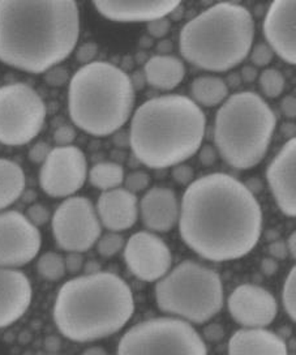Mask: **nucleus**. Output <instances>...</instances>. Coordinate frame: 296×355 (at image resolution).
<instances>
[{
    "label": "nucleus",
    "instance_id": "39448f33",
    "mask_svg": "<svg viewBox=\"0 0 296 355\" xmlns=\"http://www.w3.org/2000/svg\"><path fill=\"white\" fill-rule=\"evenodd\" d=\"M253 37L251 12L238 3L220 1L186 22L179 46L188 63L211 72H226L250 55Z\"/></svg>",
    "mask_w": 296,
    "mask_h": 355
},
{
    "label": "nucleus",
    "instance_id": "c85d7f7f",
    "mask_svg": "<svg viewBox=\"0 0 296 355\" xmlns=\"http://www.w3.org/2000/svg\"><path fill=\"white\" fill-rule=\"evenodd\" d=\"M296 269L295 266L290 270L288 276L286 278L284 291H282V302L287 315L291 318L293 322L296 320Z\"/></svg>",
    "mask_w": 296,
    "mask_h": 355
},
{
    "label": "nucleus",
    "instance_id": "052dcab7",
    "mask_svg": "<svg viewBox=\"0 0 296 355\" xmlns=\"http://www.w3.org/2000/svg\"><path fill=\"white\" fill-rule=\"evenodd\" d=\"M140 47L143 49V50H146V49H150V47H153V38L152 37H149V35H143L141 38H140Z\"/></svg>",
    "mask_w": 296,
    "mask_h": 355
},
{
    "label": "nucleus",
    "instance_id": "72a5a7b5",
    "mask_svg": "<svg viewBox=\"0 0 296 355\" xmlns=\"http://www.w3.org/2000/svg\"><path fill=\"white\" fill-rule=\"evenodd\" d=\"M26 218L32 222L35 227H38L50 221V211L42 204H33L32 207L28 208Z\"/></svg>",
    "mask_w": 296,
    "mask_h": 355
},
{
    "label": "nucleus",
    "instance_id": "b1692460",
    "mask_svg": "<svg viewBox=\"0 0 296 355\" xmlns=\"http://www.w3.org/2000/svg\"><path fill=\"white\" fill-rule=\"evenodd\" d=\"M25 189L22 167L7 158H0V211L11 207Z\"/></svg>",
    "mask_w": 296,
    "mask_h": 355
},
{
    "label": "nucleus",
    "instance_id": "ddd939ff",
    "mask_svg": "<svg viewBox=\"0 0 296 355\" xmlns=\"http://www.w3.org/2000/svg\"><path fill=\"white\" fill-rule=\"evenodd\" d=\"M38 227L17 211H0V266L16 269L31 263L41 250Z\"/></svg>",
    "mask_w": 296,
    "mask_h": 355
},
{
    "label": "nucleus",
    "instance_id": "a18cd8bd",
    "mask_svg": "<svg viewBox=\"0 0 296 355\" xmlns=\"http://www.w3.org/2000/svg\"><path fill=\"white\" fill-rule=\"evenodd\" d=\"M130 80H131L132 87H133L134 92L143 90L145 88V85H146V78H145L143 69L133 71L131 76H130Z\"/></svg>",
    "mask_w": 296,
    "mask_h": 355
},
{
    "label": "nucleus",
    "instance_id": "2eb2a0df",
    "mask_svg": "<svg viewBox=\"0 0 296 355\" xmlns=\"http://www.w3.org/2000/svg\"><path fill=\"white\" fill-rule=\"evenodd\" d=\"M227 306L232 319L244 328H265L275 322L278 313L275 295L252 284L235 288L229 297Z\"/></svg>",
    "mask_w": 296,
    "mask_h": 355
},
{
    "label": "nucleus",
    "instance_id": "de8ad7c7",
    "mask_svg": "<svg viewBox=\"0 0 296 355\" xmlns=\"http://www.w3.org/2000/svg\"><path fill=\"white\" fill-rule=\"evenodd\" d=\"M241 81L244 83H253L256 78H259V71L254 66L251 64H247V66L243 67L241 71Z\"/></svg>",
    "mask_w": 296,
    "mask_h": 355
},
{
    "label": "nucleus",
    "instance_id": "1a4fd4ad",
    "mask_svg": "<svg viewBox=\"0 0 296 355\" xmlns=\"http://www.w3.org/2000/svg\"><path fill=\"white\" fill-rule=\"evenodd\" d=\"M118 355H208V350L189 322L157 318L132 327L121 337Z\"/></svg>",
    "mask_w": 296,
    "mask_h": 355
},
{
    "label": "nucleus",
    "instance_id": "4468645a",
    "mask_svg": "<svg viewBox=\"0 0 296 355\" xmlns=\"http://www.w3.org/2000/svg\"><path fill=\"white\" fill-rule=\"evenodd\" d=\"M124 260L132 275L145 282H155L165 277L173 264L168 245L150 232L132 235L125 244Z\"/></svg>",
    "mask_w": 296,
    "mask_h": 355
},
{
    "label": "nucleus",
    "instance_id": "bb28decb",
    "mask_svg": "<svg viewBox=\"0 0 296 355\" xmlns=\"http://www.w3.org/2000/svg\"><path fill=\"white\" fill-rule=\"evenodd\" d=\"M37 270L49 281H59L66 275L64 257L56 252H46L37 263Z\"/></svg>",
    "mask_w": 296,
    "mask_h": 355
},
{
    "label": "nucleus",
    "instance_id": "412c9836",
    "mask_svg": "<svg viewBox=\"0 0 296 355\" xmlns=\"http://www.w3.org/2000/svg\"><path fill=\"white\" fill-rule=\"evenodd\" d=\"M140 211L143 225L149 230L168 233L179 221L180 204L173 189L154 187L143 195Z\"/></svg>",
    "mask_w": 296,
    "mask_h": 355
},
{
    "label": "nucleus",
    "instance_id": "ea45409f",
    "mask_svg": "<svg viewBox=\"0 0 296 355\" xmlns=\"http://www.w3.org/2000/svg\"><path fill=\"white\" fill-rule=\"evenodd\" d=\"M64 264L69 273H78L84 266V256L80 252H69L64 257Z\"/></svg>",
    "mask_w": 296,
    "mask_h": 355
},
{
    "label": "nucleus",
    "instance_id": "0eeeda50",
    "mask_svg": "<svg viewBox=\"0 0 296 355\" xmlns=\"http://www.w3.org/2000/svg\"><path fill=\"white\" fill-rule=\"evenodd\" d=\"M275 125V111L259 94L235 93L216 114L213 130L216 149L231 167L252 168L268 153Z\"/></svg>",
    "mask_w": 296,
    "mask_h": 355
},
{
    "label": "nucleus",
    "instance_id": "c03bdc74",
    "mask_svg": "<svg viewBox=\"0 0 296 355\" xmlns=\"http://www.w3.org/2000/svg\"><path fill=\"white\" fill-rule=\"evenodd\" d=\"M281 111L287 119H295L296 116V100L295 96L290 94L286 96L281 102Z\"/></svg>",
    "mask_w": 296,
    "mask_h": 355
},
{
    "label": "nucleus",
    "instance_id": "cd10ccee",
    "mask_svg": "<svg viewBox=\"0 0 296 355\" xmlns=\"http://www.w3.org/2000/svg\"><path fill=\"white\" fill-rule=\"evenodd\" d=\"M284 73L275 68H266L260 73V88L269 98L279 97L285 90Z\"/></svg>",
    "mask_w": 296,
    "mask_h": 355
},
{
    "label": "nucleus",
    "instance_id": "a878e982",
    "mask_svg": "<svg viewBox=\"0 0 296 355\" xmlns=\"http://www.w3.org/2000/svg\"><path fill=\"white\" fill-rule=\"evenodd\" d=\"M89 180L96 189L103 192L119 189L124 182V168L116 162H99L90 168Z\"/></svg>",
    "mask_w": 296,
    "mask_h": 355
},
{
    "label": "nucleus",
    "instance_id": "9d476101",
    "mask_svg": "<svg viewBox=\"0 0 296 355\" xmlns=\"http://www.w3.org/2000/svg\"><path fill=\"white\" fill-rule=\"evenodd\" d=\"M46 106L32 87L16 83L0 87V143L28 144L41 132Z\"/></svg>",
    "mask_w": 296,
    "mask_h": 355
},
{
    "label": "nucleus",
    "instance_id": "f257e3e1",
    "mask_svg": "<svg viewBox=\"0 0 296 355\" xmlns=\"http://www.w3.org/2000/svg\"><path fill=\"white\" fill-rule=\"evenodd\" d=\"M179 230L202 259L223 263L248 255L263 233V211L239 179L213 173L193 180L183 195Z\"/></svg>",
    "mask_w": 296,
    "mask_h": 355
},
{
    "label": "nucleus",
    "instance_id": "e433bc0d",
    "mask_svg": "<svg viewBox=\"0 0 296 355\" xmlns=\"http://www.w3.org/2000/svg\"><path fill=\"white\" fill-rule=\"evenodd\" d=\"M76 139V130L72 125H60L54 132V141L58 146H68Z\"/></svg>",
    "mask_w": 296,
    "mask_h": 355
},
{
    "label": "nucleus",
    "instance_id": "864d4df0",
    "mask_svg": "<svg viewBox=\"0 0 296 355\" xmlns=\"http://www.w3.org/2000/svg\"><path fill=\"white\" fill-rule=\"evenodd\" d=\"M281 132L284 133L288 140L295 139V123H284L281 127Z\"/></svg>",
    "mask_w": 296,
    "mask_h": 355
},
{
    "label": "nucleus",
    "instance_id": "a19ab883",
    "mask_svg": "<svg viewBox=\"0 0 296 355\" xmlns=\"http://www.w3.org/2000/svg\"><path fill=\"white\" fill-rule=\"evenodd\" d=\"M198 158H200V162L204 166H213L217 162L218 152H217V149L213 145H205V146H202L200 149Z\"/></svg>",
    "mask_w": 296,
    "mask_h": 355
},
{
    "label": "nucleus",
    "instance_id": "c756f323",
    "mask_svg": "<svg viewBox=\"0 0 296 355\" xmlns=\"http://www.w3.org/2000/svg\"><path fill=\"white\" fill-rule=\"evenodd\" d=\"M124 247V238L121 233H106L102 236H99L97 241V248H98L99 255L103 257H112V256L119 254Z\"/></svg>",
    "mask_w": 296,
    "mask_h": 355
},
{
    "label": "nucleus",
    "instance_id": "6e6d98bb",
    "mask_svg": "<svg viewBox=\"0 0 296 355\" xmlns=\"http://www.w3.org/2000/svg\"><path fill=\"white\" fill-rule=\"evenodd\" d=\"M296 234L293 233L290 236H288V239H287V242H286V245H287V250H288V255H291L293 259H295L296 256Z\"/></svg>",
    "mask_w": 296,
    "mask_h": 355
},
{
    "label": "nucleus",
    "instance_id": "f8f14e48",
    "mask_svg": "<svg viewBox=\"0 0 296 355\" xmlns=\"http://www.w3.org/2000/svg\"><path fill=\"white\" fill-rule=\"evenodd\" d=\"M88 164L82 150L73 145L51 149L40 171V186L51 198H68L82 189Z\"/></svg>",
    "mask_w": 296,
    "mask_h": 355
},
{
    "label": "nucleus",
    "instance_id": "58836bf2",
    "mask_svg": "<svg viewBox=\"0 0 296 355\" xmlns=\"http://www.w3.org/2000/svg\"><path fill=\"white\" fill-rule=\"evenodd\" d=\"M50 152H51L50 145L44 141H38L31 148L29 158L34 164H44L46 158L50 155Z\"/></svg>",
    "mask_w": 296,
    "mask_h": 355
},
{
    "label": "nucleus",
    "instance_id": "393cba45",
    "mask_svg": "<svg viewBox=\"0 0 296 355\" xmlns=\"http://www.w3.org/2000/svg\"><path fill=\"white\" fill-rule=\"evenodd\" d=\"M191 92L195 101L205 107H214L229 96V88L225 84V80L210 75L195 78Z\"/></svg>",
    "mask_w": 296,
    "mask_h": 355
},
{
    "label": "nucleus",
    "instance_id": "473e14b6",
    "mask_svg": "<svg viewBox=\"0 0 296 355\" xmlns=\"http://www.w3.org/2000/svg\"><path fill=\"white\" fill-rule=\"evenodd\" d=\"M69 80V73L64 67L55 66L44 72V81L50 87H63Z\"/></svg>",
    "mask_w": 296,
    "mask_h": 355
},
{
    "label": "nucleus",
    "instance_id": "8fccbe9b",
    "mask_svg": "<svg viewBox=\"0 0 296 355\" xmlns=\"http://www.w3.org/2000/svg\"><path fill=\"white\" fill-rule=\"evenodd\" d=\"M114 143L118 145L119 148H124V146L130 145V133L123 132V131L119 130L118 132H115Z\"/></svg>",
    "mask_w": 296,
    "mask_h": 355
},
{
    "label": "nucleus",
    "instance_id": "6e6552de",
    "mask_svg": "<svg viewBox=\"0 0 296 355\" xmlns=\"http://www.w3.org/2000/svg\"><path fill=\"white\" fill-rule=\"evenodd\" d=\"M159 310L186 322L204 324L223 306L220 275L208 266L186 260L161 278L155 286Z\"/></svg>",
    "mask_w": 296,
    "mask_h": 355
},
{
    "label": "nucleus",
    "instance_id": "c9c22d12",
    "mask_svg": "<svg viewBox=\"0 0 296 355\" xmlns=\"http://www.w3.org/2000/svg\"><path fill=\"white\" fill-rule=\"evenodd\" d=\"M98 53V46L96 42H85L81 44L76 51L77 62H80L81 64H89L92 62H94V58Z\"/></svg>",
    "mask_w": 296,
    "mask_h": 355
},
{
    "label": "nucleus",
    "instance_id": "680f3d73",
    "mask_svg": "<svg viewBox=\"0 0 296 355\" xmlns=\"http://www.w3.org/2000/svg\"><path fill=\"white\" fill-rule=\"evenodd\" d=\"M133 64H134V59H133L131 55H125L123 58V66H121V69H123L124 72H127V71H130V69L133 68Z\"/></svg>",
    "mask_w": 296,
    "mask_h": 355
},
{
    "label": "nucleus",
    "instance_id": "5fc2aeb1",
    "mask_svg": "<svg viewBox=\"0 0 296 355\" xmlns=\"http://www.w3.org/2000/svg\"><path fill=\"white\" fill-rule=\"evenodd\" d=\"M46 349L49 350V352H58L59 349H60V341H59V338L55 337V336H51V337H49L47 340H46Z\"/></svg>",
    "mask_w": 296,
    "mask_h": 355
},
{
    "label": "nucleus",
    "instance_id": "4c0bfd02",
    "mask_svg": "<svg viewBox=\"0 0 296 355\" xmlns=\"http://www.w3.org/2000/svg\"><path fill=\"white\" fill-rule=\"evenodd\" d=\"M171 29V20L167 17L157 19L154 21L148 22V33L152 38H164Z\"/></svg>",
    "mask_w": 296,
    "mask_h": 355
},
{
    "label": "nucleus",
    "instance_id": "20e7f679",
    "mask_svg": "<svg viewBox=\"0 0 296 355\" xmlns=\"http://www.w3.org/2000/svg\"><path fill=\"white\" fill-rule=\"evenodd\" d=\"M134 312L132 290L111 272L69 279L58 293L54 320L59 332L76 343H90L124 328Z\"/></svg>",
    "mask_w": 296,
    "mask_h": 355
},
{
    "label": "nucleus",
    "instance_id": "7ed1b4c3",
    "mask_svg": "<svg viewBox=\"0 0 296 355\" xmlns=\"http://www.w3.org/2000/svg\"><path fill=\"white\" fill-rule=\"evenodd\" d=\"M205 130V114L195 101L180 94L159 96L134 111L130 146L145 166L174 167L198 153Z\"/></svg>",
    "mask_w": 296,
    "mask_h": 355
},
{
    "label": "nucleus",
    "instance_id": "09e8293b",
    "mask_svg": "<svg viewBox=\"0 0 296 355\" xmlns=\"http://www.w3.org/2000/svg\"><path fill=\"white\" fill-rule=\"evenodd\" d=\"M174 49V44L170 40H161L157 44V53L158 55H168Z\"/></svg>",
    "mask_w": 296,
    "mask_h": 355
},
{
    "label": "nucleus",
    "instance_id": "423d86ee",
    "mask_svg": "<svg viewBox=\"0 0 296 355\" xmlns=\"http://www.w3.org/2000/svg\"><path fill=\"white\" fill-rule=\"evenodd\" d=\"M134 106L130 75L110 62L81 67L69 81L68 111L72 122L93 136L118 132Z\"/></svg>",
    "mask_w": 296,
    "mask_h": 355
},
{
    "label": "nucleus",
    "instance_id": "f704fd0d",
    "mask_svg": "<svg viewBox=\"0 0 296 355\" xmlns=\"http://www.w3.org/2000/svg\"><path fill=\"white\" fill-rule=\"evenodd\" d=\"M171 175L180 186H189L195 179V170L186 164H179L173 167Z\"/></svg>",
    "mask_w": 296,
    "mask_h": 355
},
{
    "label": "nucleus",
    "instance_id": "9b49d317",
    "mask_svg": "<svg viewBox=\"0 0 296 355\" xmlns=\"http://www.w3.org/2000/svg\"><path fill=\"white\" fill-rule=\"evenodd\" d=\"M102 233V225L94 205L82 196H72L56 208L53 234L58 245L68 252L90 250Z\"/></svg>",
    "mask_w": 296,
    "mask_h": 355
},
{
    "label": "nucleus",
    "instance_id": "e2e57ef3",
    "mask_svg": "<svg viewBox=\"0 0 296 355\" xmlns=\"http://www.w3.org/2000/svg\"><path fill=\"white\" fill-rule=\"evenodd\" d=\"M134 62L137 63V64H145L146 62H148V54H146V51H143V50H141V51H139L136 55H134Z\"/></svg>",
    "mask_w": 296,
    "mask_h": 355
},
{
    "label": "nucleus",
    "instance_id": "5701e85b",
    "mask_svg": "<svg viewBox=\"0 0 296 355\" xmlns=\"http://www.w3.org/2000/svg\"><path fill=\"white\" fill-rule=\"evenodd\" d=\"M146 83L159 90L175 89L186 76V67L173 55H154L143 67Z\"/></svg>",
    "mask_w": 296,
    "mask_h": 355
},
{
    "label": "nucleus",
    "instance_id": "4d7b16f0",
    "mask_svg": "<svg viewBox=\"0 0 296 355\" xmlns=\"http://www.w3.org/2000/svg\"><path fill=\"white\" fill-rule=\"evenodd\" d=\"M245 187L250 189L251 192H252L253 195H254V192H259V191H261V182L257 179V178H252L251 180H250V183L248 184H245Z\"/></svg>",
    "mask_w": 296,
    "mask_h": 355
},
{
    "label": "nucleus",
    "instance_id": "f3484780",
    "mask_svg": "<svg viewBox=\"0 0 296 355\" xmlns=\"http://www.w3.org/2000/svg\"><path fill=\"white\" fill-rule=\"evenodd\" d=\"M275 202L287 217L296 216V140H287L266 170Z\"/></svg>",
    "mask_w": 296,
    "mask_h": 355
},
{
    "label": "nucleus",
    "instance_id": "aec40b11",
    "mask_svg": "<svg viewBox=\"0 0 296 355\" xmlns=\"http://www.w3.org/2000/svg\"><path fill=\"white\" fill-rule=\"evenodd\" d=\"M97 11L116 22H150L167 17L180 4L177 0L159 1H110L97 0L93 3Z\"/></svg>",
    "mask_w": 296,
    "mask_h": 355
},
{
    "label": "nucleus",
    "instance_id": "6ab92c4d",
    "mask_svg": "<svg viewBox=\"0 0 296 355\" xmlns=\"http://www.w3.org/2000/svg\"><path fill=\"white\" fill-rule=\"evenodd\" d=\"M96 211L101 225L110 232L121 233L131 229L137 221V198L124 189L105 191L98 198Z\"/></svg>",
    "mask_w": 296,
    "mask_h": 355
},
{
    "label": "nucleus",
    "instance_id": "603ef678",
    "mask_svg": "<svg viewBox=\"0 0 296 355\" xmlns=\"http://www.w3.org/2000/svg\"><path fill=\"white\" fill-rule=\"evenodd\" d=\"M82 268H84L85 275H96V273L102 272L101 270V264H99L97 260H89L88 263H85Z\"/></svg>",
    "mask_w": 296,
    "mask_h": 355
},
{
    "label": "nucleus",
    "instance_id": "37998d69",
    "mask_svg": "<svg viewBox=\"0 0 296 355\" xmlns=\"http://www.w3.org/2000/svg\"><path fill=\"white\" fill-rule=\"evenodd\" d=\"M268 250H269V254L273 256V259L285 260L286 257L288 256V250H287L286 242L281 241V239L273 241V243L269 244Z\"/></svg>",
    "mask_w": 296,
    "mask_h": 355
},
{
    "label": "nucleus",
    "instance_id": "2f4dec72",
    "mask_svg": "<svg viewBox=\"0 0 296 355\" xmlns=\"http://www.w3.org/2000/svg\"><path fill=\"white\" fill-rule=\"evenodd\" d=\"M251 54V62L254 67H266L270 64V62L273 60L275 53L273 50L269 47V44L265 42L254 44L252 50L250 51Z\"/></svg>",
    "mask_w": 296,
    "mask_h": 355
},
{
    "label": "nucleus",
    "instance_id": "bf43d9fd",
    "mask_svg": "<svg viewBox=\"0 0 296 355\" xmlns=\"http://www.w3.org/2000/svg\"><path fill=\"white\" fill-rule=\"evenodd\" d=\"M81 355H109L107 352L99 346H93V347H89L84 353Z\"/></svg>",
    "mask_w": 296,
    "mask_h": 355
},
{
    "label": "nucleus",
    "instance_id": "79ce46f5",
    "mask_svg": "<svg viewBox=\"0 0 296 355\" xmlns=\"http://www.w3.org/2000/svg\"><path fill=\"white\" fill-rule=\"evenodd\" d=\"M204 336L210 343H220L225 337V329L220 324H209L204 328Z\"/></svg>",
    "mask_w": 296,
    "mask_h": 355
},
{
    "label": "nucleus",
    "instance_id": "dca6fc26",
    "mask_svg": "<svg viewBox=\"0 0 296 355\" xmlns=\"http://www.w3.org/2000/svg\"><path fill=\"white\" fill-rule=\"evenodd\" d=\"M263 34L269 47L290 64L296 63V1L275 0L265 15Z\"/></svg>",
    "mask_w": 296,
    "mask_h": 355
},
{
    "label": "nucleus",
    "instance_id": "3c124183",
    "mask_svg": "<svg viewBox=\"0 0 296 355\" xmlns=\"http://www.w3.org/2000/svg\"><path fill=\"white\" fill-rule=\"evenodd\" d=\"M241 78L239 73H230L226 80H225V84L227 85L229 89H238L241 85Z\"/></svg>",
    "mask_w": 296,
    "mask_h": 355
},
{
    "label": "nucleus",
    "instance_id": "a211bd4d",
    "mask_svg": "<svg viewBox=\"0 0 296 355\" xmlns=\"http://www.w3.org/2000/svg\"><path fill=\"white\" fill-rule=\"evenodd\" d=\"M32 298L29 278L17 269L0 266V328L17 322L29 309Z\"/></svg>",
    "mask_w": 296,
    "mask_h": 355
},
{
    "label": "nucleus",
    "instance_id": "7c9ffc66",
    "mask_svg": "<svg viewBox=\"0 0 296 355\" xmlns=\"http://www.w3.org/2000/svg\"><path fill=\"white\" fill-rule=\"evenodd\" d=\"M124 184H125V189L130 191L132 193L141 192L143 189L149 187L150 175L145 171H141V170L132 171L131 174H128L124 179Z\"/></svg>",
    "mask_w": 296,
    "mask_h": 355
},
{
    "label": "nucleus",
    "instance_id": "4be33fe9",
    "mask_svg": "<svg viewBox=\"0 0 296 355\" xmlns=\"http://www.w3.org/2000/svg\"><path fill=\"white\" fill-rule=\"evenodd\" d=\"M229 355H288L285 340L265 328H243L232 334Z\"/></svg>",
    "mask_w": 296,
    "mask_h": 355
},
{
    "label": "nucleus",
    "instance_id": "13d9d810",
    "mask_svg": "<svg viewBox=\"0 0 296 355\" xmlns=\"http://www.w3.org/2000/svg\"><path fill=\"white\" fill-rule=\"evenodd\" d=\"M184 11H186V8H184L182 4H179V6L176 7L175 10L170 13V16H171V19H173V20L179 21V20H182V17L184 16Z\"/></svg>",
    "mask_w": 296,
    "mask_h": 355
},
{
    "label": "nucleus",
    "instance_id": "49530a36",
    "mask_svg": "<svg viewBox=\"0 0 296 355\" xmlns=\"http://www.w3.org/2000/svg\"><path fill=\"white\" fill-rule=\"evenodd\" d=\"M278 268H279V266L273 257H265L261 261V270H263V275L268 276V277L275 276V273L278 272Z\"/></svg>",
    "mask_w": 296,
    "mask_h": 355
},
{
    "label": "nucleus",
    "instance_id": "f03ea898",
    "mask_svg": "<svg viewBox=\"0 0 296 355\" xmlns=\"http://www.w3.org/2000/svg\"><path fill=\"white\" fill-rule=\"evenodd\" d=\"M80 35L76 1H0V60L44 73L73 51Z\"/></svg>",
    "mask_w": 296,
    "mask_h": 355
}]
</instances>
